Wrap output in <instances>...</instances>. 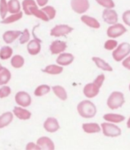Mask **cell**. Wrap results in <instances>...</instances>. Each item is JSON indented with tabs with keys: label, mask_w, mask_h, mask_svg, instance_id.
<instances>
[{
	"label": "cell",
	"mask_w": 130,
	"mask_h": 150,
	"mask_svg": "<svg viewBox=\"0 0 130 150\" xmlns=\"http://www.w3.org/2000/svg\"><path fill=\"white\" fill-rule=\"evenodd\" d=\"M78 112L84 118H92L97 114L96 105L89 100H83L78 104Z\"/></svg>",
	"instance_id": "6da1fadb"
},
{
	"label": "cell",
	"mask_w": 130,
	"mask_h": 150,
	"mask_svg": "<svg viewBox=\"0 0 130 150\" xmlns=\"http://www.w3.org/2000/svg\"><path fill=\"white\" fill-rule=\"evenodd\" d=\"M125 103V97L123 93L119 91L113 92L107 99V106L112 110L118 109Z\"/></svg>",
	"instance_id": "7a4b0ae2"
},
{
	"label": "cell",
	"mask_w": 130,
	"mask_h": 150,
	"mask_svg": "<svg viewBox=\"0 0 130 150\" xmlns=\"http://www.w3.org/2000/svg\"><path fill=\"white\" fill-rule=\"evenodd\" d=\"M130 54V44L129 42H122L116 48L112 55L116 62H121Z\"/></svg>",
	"instance_id": "3957f363"
},
{
	"label": "cell",
	"mask_w": 130,
	"mask_h": 150,
	"mask_svg": "<svg viewBox=\"0 0 130 150\" xmlns=\"http://www.w3.org/2000/svg\"><path fill=\"white\" fill-rule=\"evenodd\" d=\"M103 134L107 137H117L122 134V130L119 127L113 123H102L101 124Z\"/></svg>",
	"instance_id": "277c9868"
},
{
	"label": "cell",
	"mask_w": 130,
	"mask_h": 150,
	"mask_svg": "<svg viewBox=\"0 0 130 150\" xmlns=\"http://www.w3.org/2000/svg\"><path fill=\"white\" fill-rule=\"evenodd\" d=\"M127 31V29L122 24H112L107 29L106 34L110 38H117Z\"/></svg>",
	"instance_id": "5b68a950"
},
{
	"label": "cell",
	"mask_w": 130,
	"mask_h": 150,
	"mask_svg": "<svg viewBox=\"0 0 130 150\" xmlns=\"http://www.w3.org/2000/svg\"><path fill=\"white\" fill-rule=\"evenodd\" d=\"M71 6L75 12L83 14L89 9L90 4L88 0H71Z\"/></svg>",
	"instance_id": "8992f818"
},
{
	"label": "cell",
	"mask_w": 130,
	"mask_h": 150,
	"mask_svg": "<svg viewBox=\"0 0 130 150\" xmlns=\"http://www.w3.org/2000/svg\"><path fill=\"white\" fill-rule=\"evenodd\" d=\"M73 30V28L66 24H59L55 26L50 31V35L52 37H59L66 36Z\"/></svg>",
	"instance_id": "52a82bcc"
},
{
	"label": "cell",
	"mask_w": 130,
	"mask_h": 150,
	"mask_svg": "<svg viewBox=\"0 0 130 150\" xmlns=\"http://www.w3.org/2000/svg\"><path fill=\"white\" fill-rule=\"evenodd\" d=\"M103 20L106 22V24H115L118 22V15L115 10L112 8H105V10L103 11L102 14Z\"/></svg>",
	"instance_id": "ba28073f"
},
{
	"label": "cell",
	"mask_w": 130,
	"mask_h": 150,
	"mask_svg": "<svg viewBox=\"0 0 130 150\" xmlns=\"http://www.w3.org/2000/svg\"><path fill=\"white\" fill-rule=\"evenodd\" d=\"M15 102L20 106L26 108L31 104V97L26 92H19L15 95Z\"/></svg>",
	"instance_id": "9c48e42d"
},
{
	"label": "cell",
	"mask_w": 130,
	"mask_h": 150,
	"mask_svg": "<svg viewBox=\"0 0 130 150\" xmlns=\"http://www.w3.org/2000/svg\"><path fill=\"white\" fill-rule=\"evenodd\" d=\"M100 89L101 88L97 86V85H96L94 82L89 83H88V84L84 86L83 93H84V96L87 98L92 99V98H94V97L98 95L100 92Z\"/></svg>",
	"instance_id": "30bf717a"
},
{
	"label": "cell",
	"mask_w": 130,
	"mask_h": 150,
	"mask_svg": "<svg viewBox=\"0 0 130 150\" xmlns=\"http://www.w3.org/2000/svg\"><path fill=\"white\" fill-rule=\"evenodd\" d=\"M67 48V44L64 41L55 40L53 41L50 46V50L53 55L60 54L65 51Z\"/></svg>",
	"instance_id": "8fae6325"
},
{
	"label": "cell",
	"mask_w": 130,
	"mask_h": 150,
	"mask_svg": "<svg viewBox=\"0 0 130 150\" xmlns=\"http://www.w3.org/2000/svg\"><path fill=\"white\" fill-rule=\"evenodd\" d=\"M44 127L49 133H54L59 129V122L55 117H48L44 122Z\"/></svg>",
	"instance_id": "7c38bea8"
},
{
	"label": "cell",
	"mask_w": 130,
	"mask_h": 150,
	"mask_svg": "<svg viewBox=\"0 0 130 150\" xmlns=\"http://www.w3.org/2000/svg\"><path fill=\"white\" fill-rule=\"evenodd\" d=\"M75 57L71 53H60L56 59V63L59 65L67 66L73 62Z\"/></svg>",
	"instance_id": "4fadbf2b"
},
{
	"label": "cell",
	"mask_w": 130,
	"mask_h": 150,
	"mask_svg": "<svg viewBox=\"0 0 130 150\" xmlns=\"http://www.w3.org/2000/svg\"><path fill=\"white\" fill-rule=\"evenodd\" d=\"M37 144L42 149L53 150L55 149L53 142L47 137H42L39 138L37 141Z\"/></svg>",
	"instance_id": "5bb4252c"
},
{
	"label": "cell",
	"mask_w": 130,
	"mask_h": 150,
	"mask_svg": "<svg viewBox=\"0 0 130 150\" xmlns=\"http://www.w3.org/2000/svg\"><path fill=\"white\" fill-rule=\"evenodd\" d=\"M40 42L41 41L37 40H33L30 41L28 44L27 49H28V53L30 55H36L39 53L41 50V46H40Z\"/></svg>",
	"instance_id": "9a60e30c"
},
{
	"label": "cell",
	"mask_w": 130,
	"mask_h": 150,
	"mask_svg": "<svg viewBox=\"0 0 130 150\" xmlns=\"http://www.w3.org/2000/svg\"><path fill=\"white\" fill-rule=\"evenodd\" d=\"M21 34L20 30H9L4 33L2 38L6 43L9 44L13 42L18 37H19Z\"/></svg>",
	"instance_id": "2e32d148"
},
{
	"label": "cell",
	"mask_w": 130,
	"mask_h": 150,
	"mask_svg": "<svg viewBox=\"0 0 130 150\" xmlns=\"http://www.w3.org/2000/svg\"><path fill=\"white\" fill-rule=\"evenodd\" d=\"M81 21L85 25L88 26L89 28H94V29H98V28H101V24L98 22V21L92 18V17L88 16V15H82L81 17Z\"/></svg>",
	"instance_id": "e0dca14e"
},
{
	"label": "cell",
	"mask_w": 130,
	"mask_h": 150,
	"mask_svg": "<svg viewBox=\"0 0 130 150\" xmlns=\"http://www.w3.org/2000/svg\"><path fill=\"white\" fill-rule=\"evenodd\" d=\"M82 129L86 134H97L101 130V127L97 123H84Z\"/></svg>",
	"instance_id": "ac0fdd59"
},
{
	"label": "cell",
	"mask_w": 130,
	"mask_h": 150,
	"mask_svg": "<svg viewBox=\"0 0 130 150\" xmlns=\"http://www.w3.org/2000/svg\"><path fill=\"white\" fill-rule=\"evenodd\" d=\"M13 114L20 120H28L31 117V113L29 111L20 107H15L13 110Z\"/></svg>",
	"instance_id": "d6986e66"
},
{
	"label": "cell",
	"mask_w": 130,
	"mask_h": 150,
	"mask_svg": "<svg viewBox=\"0 0 130 150\" xmlns=\"http://www.w3.org/2000/svg\"><path fill=\"white\" fill-rule=\"evenodd\" d=\"M92 61L95 63L97 68L100 69L105 71H113V68L110 65V64L106 62L104 60H103L99 57H93Z\"/></svg>",
	"instance_id": "ffe728a7"
},
{
	"label": "cell",
	"mask_w": 130,
	"mask_h": 150,
	"mask_svg": "<svg viewBox=\"0 0 130 150\" xmlns=\"http://www.w3.org/2000/svg\"><path fill=\"white\" fill-rule=\"evenodd\" d=\"M103 118L104 119L105 121H108L111 123H121L124 121L126 117L125 116L122 115H118V114L114 113H108L106 114L103 116Z\"/></svg>",
	"instance_id": "44dd1931"
},
{
	"label": "cell",
	"mask_w": 130,
	"mask_h": 150,
	"mask_svg": "<svg viewBox=\"0 0 130 150\" xmlns=\"http://www.w3.org/2000/svg\"><path fill=\"white\" fill-rule=\"evenodd\" d=\"M13 120V114L10 112L3 113L0 116V129L8 126Z\"/></svg>",
	"instance_id": "7402d4cb"
},
{
	"label": "cell",
	"mask_w": 130,
	"mask_h": 150,
	"mask_svg": "<svg viewBox=\"0 0 130 150\" xmlns=\"http://www.w3.org/2000/svg\"><path fill=\"white\" fill-rule=\"evenodd\" d=\"M43 71L49 74H59L63 71V68L62 66L56 65V64H50V65L46 66V68L43 70Z\"/></svg>",
	"instance_id": "603a6c76"
},
{
	"label": "cell",
	"mask_w": 130,
	"mask_h": 150,
	"mask_svg": "<svg viewBox=\"0 0 130 150\" xmlns=\"http://www.w3.org/2000/svg\"><path fill=\"white\" fill-rule=\"evenodd\" d=\"M52 90H53V93H55V95L59 99H60L61 100H66L67 98H68V96H67V93H66V90L64 88L61 86H54L52 87Z\"/></svg>",
	"instance_id": "cb8c5ba5"
},
{
	"label": "cell",
	"mask_w": 130,
	"mask_h": 150,
	"mask_svg": "<svg viewBox=\"0 0 130 150\" xmlns=\"http://www.w3.org/2000/svg\"><path fill=\"white\" fill-rule=\"evenodd\" d=\"M31 15H34L35 17H37V18L40 19V20L44 21H49L50 19L48 18L47 15L42 11V10L38 9V8L37 6H33L31 8Z\"/></svg>",
	"instance_id": "d4e9b609"
},
{
	"label": "cell",
	"mask_w": 130,
	"mask_h": 150,
	"mask_svg": "<svg viewBox=\"0 0 130 150\" xmlns=\"http://www.w3.org/2000/svg\"><path fill=\"white\" fill-rule=\"evenodd\" d=\"M9 12L11 14H15L21 11V4L19 0H9L8 2Z\"/></svg>",
	"instance_id": "484cf974"
},
{
	"label": "cell",
	"mask_w": 130,
	"mask_h": 150,
	"mask_svg": "<svg viewBox=\"0 0 130 150\" xmlns=\"http://www.w3.org/2000/svg\"><path fill=\"white\" fill-rule=\"evenodd\" d=\"M11 72L9 70L6 68H2L0 71V85H4L8 83L11 79Z\"/></svg>",
	"instance_id": "4316f807"
},
{
	"label": "cell",
	"mask_w": 130,
	"mask_h": 150,
	"mask_svg": "<svg viewBox=\"0 0 130 150\" xmlns=\"http://www.w3.org/2000/svg\"><path fill=\"white\" fill-rule=\"evenodd\" d=\"M22 16H23V13H22V11H19V13L13 14V15L6 18L5 19H2L1 23L5 24H11V23H14V22L20 20V19L22 18Z\"/></svg>",
	"instance_id": "83f0119b"
},
{
	"label": "cell",
	"mask_w": 130,
	"mask_h": 150,
	"mask_svg": "<svg viewBox=\"0 0 130 150\" xmlns=\"http://www.w3.org/2000/svg\"><path fill=\"white\" fill-rule=\"evenodd\" d=\"M33 6H37V4L34 0H24L22 2V8L24 12L27 15H31V8Z\"/></svg>",
	"instance_id": "f1b7e54d"
},
{
	"label": "cell",
	"mask_w": 130,
	"mask_h": 150,
	"mask_svg": "<svg viewBox=\"0 0 130 150\" xmlns=\"http://www.w3.org/2000/svg\"><path fill=\"white\" fill-rule=\"evenodd\" d=\"M13 54V50L9 46H3L0 50V59L2 60H7L10 59Z\"/></svg>",
	"instance_id": "f546056e"
},
{
	"label": "cell",
	"mask_w": 130,
	"mask_h": 150,
	"mask_svg": "<svg viewBox=\"0 0 130 150\" xmlns=\"http://www.w3.org/2000/svg\"><path fill=\"white\" fill-rule=\"evenodd\" d=\"M11 64L13 68H20L24 64V59L21 55H16L13 56L11 59Z\"/></svg>",
	"instance_id": "4dcf8cb0"
},
{
	"label": "cell",
	"mask_w": 130,
	"mask_h": 150,
	"mask_svg": "<svg viewBox=\"0 0 130 150\" xmlns=\"http://www.w3.org/2000/svg\"><path fill=\"white\" fill-rule=\"evenodd\" d=\"M50 91V86L48 85H40V86H37L36 88V90H34V95L36 96H43L46 95V94L49 93Z\"/></svg>",
	"instance_id": "1f68e13d"
},
{
	"label": "cell",
	"mask_w": 130,
	"mask_h": 150,
	"mask_svg": "<svg viewBox=\"0 0 130 150\" xmlns=\"http://www.w3.org/2000/svg\"><path fill=\"white\" fill-rule=\"evenodd\" d=\"M41 10L47 15L48 18L50 20H53L56 17V11L53 6H44Z\"/></svg>",
	"instance_id": "d6a6232c"
},
{
	"label": "cell",
	"mask_w": 130,
	"mask_h": 150,
	"mask_svg": "<svg viewBox=\"0 0 130 150\" xmlns=\"http://www.w3.org/2000/svg\"><path fill=\"white\" fill-rule=\"evenodd\" d=\"M9 12L8 2L6 0H0V16L2 19L6 18L7 13Z\"/></svg>",
	"instance_id": "836d02e7"
},
{
	"label": "cell",
	"mask_w": 130,
	"mask_h": 150,
	"mask_svg": "<svg viewBox=\"0 0 130 150\" xmlns=\"http://www.w3.org/2000/svg\"><path fill=\"white\" fill-rule=\"evenodd\" d=\"M95 1L105 8H113L115 7V3L113 0H95Z\"/></svg>",
	"instance_id": "e575fe53"
},
{
	"label": "cell",
	"mask_w": 130,
	"mask_h": 150,
	"mask_svg": "<svg viewBox=\"0 0 130 150\" xmlns=\"http://www.w3.org/2000/svg\"><path fill=\"white\" fill-rule=\"evenodd\" d=\"M117 41L114 40H108L104 43V49L108 50V51H110V50H114L115 48L117 47Z\"/></svg>",
	"instance_id": "d590c367"
},
{
	"label": "cell",
	"mask_w": 130,
	"mask_h": 150,
	"mask_svg": "<svg viewBox=\"0 0 130 150\" xmlns=\"http://www.w3.org/2000/svg\"><path fill=\"white\" fill-rule=\"evenodd\" d=\"M30 40V33L28 31V29H25L24 31L22 32L21 34L20 37V43L21 44H24L26 42H28Z\"/></svg>",
	"instance_id": "8d00e7d4"
},
{
	"label": "cell",
	"mask_w": 130,
	"mask_h": 150,
	"mask_svg": "<svg viewBox=\"0 0 130 150\" xmlns=\"http://www.w3.org/2000/svg\"><path fill=\"white\" fill-rule=\"evenodd\" d=\"M11 89H10L9 86H2L1 89H0V98L2 99V98H6L8 97L11 93Z\"/></svg>",
	"instance_id": "74e56055"
},
{
	"label": "cell",
	"mask_w": 130,
	"mask_h": 150,
	"mask_svg": "<svg viewBox=\"0 0 130 150\" xmlns=\"http://www.w3.org/2000/svg\"><path fill=\"white\" fill-rule=\"evenodd\" d=\"M104 80H105L104 74H100L97 76V78H96L95 80H94V83L96 85H97V86L101 88V86H102L103 83H104Z\"/></svg>",
	"instance_id": "f35d334b"
},
{
	"label": "cell",
	"mask_w": 130,
	"mask_h": 150,
	"mask_svg": "<svg viewBox=\"0 0 130 150\" xmlns=\"http://www.w3.org/2000/svg\"><path fill=\"white\" fill-rule=\"evenodd\" d=\"M122 18L125 24L130 27V10H127L123 13Z\"/></svg>",
	"instance_id": "ab89813d"
},
{
	"label": "cell",
	"mask_w": 130,
	"mask_h": 150,
	"mask_svg": "<svg viewBox=\"0 0 130 150\" xmlns=\"http://www.w3.org/2000/svg\"><path fill=\"white\" fill-rule=\"evenodd\" d=\"M26 149L27 150H32V149H41L40 147L37 144H35L34 143H28L27 146H26Z\"/></svg>",
	"instance_id": "60d3db41"
},
{
	"label": "cell",
	"mask_w": 130,
	"mask_h": 150,
	"mask_svg": "<svg viewBox=\"0 0 130 150\" xmlns=\"http://www.w3.org/2000/svg\"><path fill=\"white\" fill-rule=\"evenodd\" d=\"M122 64H123V66L125 68L130 70V55L129 57H127L126 59H125L123 61Z\"/></svg>",
	"instance_id": "b9f144b4"
},
{
	"label": "cell",
	"mask_w": 130,
	"mask_h": 150,
	"mask_svg": "<svg viewBox=\"0 0 130 150\" xmlns=\"http://www.w3.org/2000/svg\"><path fill=\"white\" fill-rule=\"evenodd\" d=\"M36 1H37V5L40 7H44L49 2V0H36Z\"/></svg>",
	"instance_id": "7bdbcfd3"
},
{
	"label": "cell",
	"mask_w": 130,
	"mask_h": 150,
	"mask_svg": "<svg viewBox=\"0 0 130 150\" xmlns=\"http://www.w3.org/2000/svg\"><path fill=\"white\" fill-rule=\"evenodd\" d=\"M126 125H127V127H128V128H129V129H130V117H129V118L128 121H127Z\"/></svg>",
	"instance_id": "ee69618b"
},
{
	"label": "cell",
	"mask_w": 130,
	"mask_h": 150,
	"mask_svg": "<svg viewBox=\"0 0 130 150\" xmlns=\"http://www.w3.org/2000/svg\"><path fill=\"white\" fill-rule=\"evenodd\" d=\"M2 69V66L1 65V64H0V71H1Z\"/></svg>",
	"instance_id": "f6af8a7d"
},
{
	"label": "cell",
	"mask_w": 130,
	"mask_h": 150,
	"mask_svg": "<svg viewBox=\"0 0 130 150\" xmlns=\"http://www.w3.org/2000/svg\"><path fill=\"white\" fill-rule=\"evenodd\" d=\"M129 91H130V84H129Z\"/></svg>",
	"instance_id": "bcb514c9"
}]
</instances>
